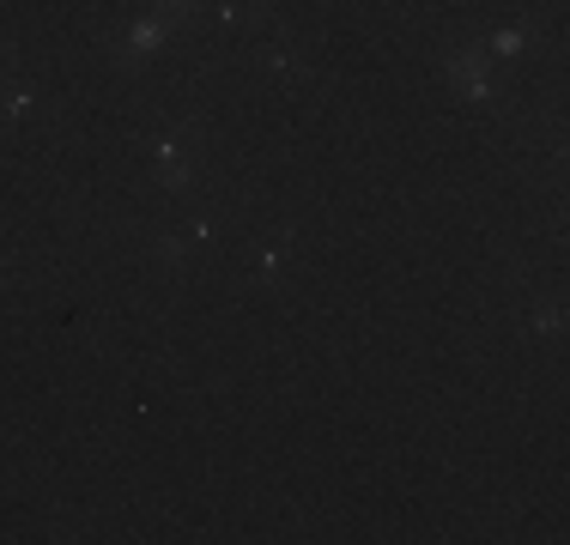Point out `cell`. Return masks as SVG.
<instances>
[{"label": "cell", "instance_id": "obj_5", "mask_svg": "<svg viewBox=\"0 0 570 545\" xmlns=\"http://www.w3.org/2000/svg\"><path fill=\"white\" fill-rule=\"evenodd\" d=\"M485 49H492V54H498V61H515V54H522V49H528V24H510V31H498V37H492V43H485Z\"/></svg>", "mask_w": 570, "mask_h": 545}, {"label": "cell", "instance_id": "obj_3", "mask_svg": "<svg viewBox=\"0 0 570 545\" xmlns=\"http://www.w3.org/2000/svg\"><path fill=\"white\" fill-rule=\"evenodd\" d=\"M165 37H176V24L170 19H158V12H140V19L128 24V31L110 43V54H116V67H146L158 49H165Z\"/></svg>", "mask_w": 570, "mask_h": 545}, {"label": "cell", "instance_id": "obj_6", "mask_svg": "<svg viewBox=\"0 0 570 545\" xmlns=\"http://www.w3.org/2000/svg\"><path fill=\"white\" fill-rule=\"evenodd\" d=\"M267 61H274L285 79H297V73H304V61H297V54H292V43H267Z\"/></svg>", "mask_w": 570, "mask_h": 545}, {"label": "cell", "instance_id": "obj_2", "mask_svg": "<svg viewBox=\"0 0 570 545\" xmlns=\"http://www.w3.org/2000/svg\"><path fill=\"white\" fill-rule=\"evenodd\" d=\"M443 67H450V79L461 86V98H468V103L498 109V86H492V73H485V49L450 43V49H443Z\"/></svg>", "mask_w": 570, "mask_h": 545}, {"label": "cell", "instance_id": "obj_7", "mask_svg": "<svg viewBox=\"0 0 570 545\" xmlns=\"http://www.w3.org/2000/svg\"><path fill=\"white\" fill-rule=\"evenodd\" d=\"M279 261H285V237H274V242H267V249H262V272H267V279H274V272H279Z\"/></svg>", "mask_w": 570, "mask_h": 545}, {"label": "cell", "instance_id": "obj_1", "mask_svg": "<svg viewBox=\"0 0 570 545\" xmlns=\"http://www.w3.org/2000/svg\"><path fill=\"white\" fill-rule=\"evenodd\" d=\"M195 140H200V128H195V121H176L170 133L146 140V152H153V164H158V182H165V188H188V182H195Z\"/></svg>", "mask_w": 570, "mask_h": 545}, {"label": "cell", "instance_id": "obj_8", "mask_svg": "<svg viewBox=\"0 0 570 545\" xmlns=\"http://www.w3.org/2000/svg\"><path fill=\"white\" fill-rule=\"evenodd\" d=\"M7 285H12V267H7V261H0V291H7Z\"/></svg>", "mask_w": 570, "mask_h": 545}, {"label": "cell", "instance_id": "obj_4", "mask_svg": "<svg viewBox=\"0 0 570 545\" xmlns=\"http://www.w3.org/2000/svg\"><path fill=\"white\" fill-rule=\"evenodd\" d=\"M37 86H24L19 73H12L7 61H0V121H24V116H37Z\"/></svg>", "mask_w": 570, "mask_h": 545}]
</instances>
